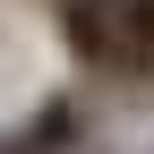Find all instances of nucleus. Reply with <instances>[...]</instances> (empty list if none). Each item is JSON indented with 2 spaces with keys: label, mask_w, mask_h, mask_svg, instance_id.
I'll return each instance as SVG.
<instances>
[{
  "label": "nucleus",
  "mask_w": 154,
  "mask_h": 154,
  "mask_svg": "<svg viewBox=\"0 0 154 154\" xmlns=\"http://www.w3.org/2000/svg\"><path fill=\"white\" fill-rule=\"evenodd\" d=\"M69 137H77V103H43V111L9 137V154H60Z\"/></svg>",
  "instance_id": "nucleus-2"
},
{
  "label": "nucleus",
  "mask_w": 154,
  "mask_h": 154,
  "mask_svg": "<svg viewBox=\"0 0 154 154\" xmlns=\"http://www.w3.org/2000/svg\"><path fill=\"white\" fill-rule=\"evenodd\" d=\"M111 17H120V26L137 34V51L154 60V0H111Z\"/></svg>",
  "instance_id": "nucleus-3"
},
{
  "label": "nucleus",
  "mask_w": 154,
  "mask_h": 154,
  "mask_svg": "<svg viewBox=\"0 0 154 154\" xmlns=\"http://www.w3.org/2000/svg\"><path fill=\"white\" fill-rule=\"evenodd\" d=\"M60 34L86 69H111V77H154V60L137 51V34L111 17V0H69L60 9Z\"/></svg>",
  "instance_id": "nucleus-1"
}]
</instances>
